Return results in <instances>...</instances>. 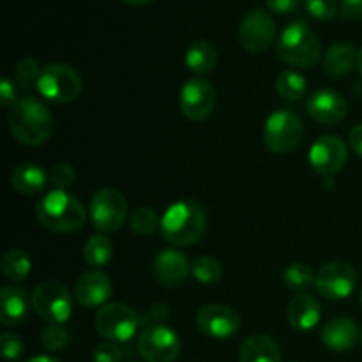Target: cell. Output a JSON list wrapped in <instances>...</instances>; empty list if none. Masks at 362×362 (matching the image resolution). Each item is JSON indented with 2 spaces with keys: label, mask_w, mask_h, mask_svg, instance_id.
Wrapping results in <instances>:
<instances>
[{
  "label": "cell",
  "mask_w": 362,
  "mask_h": 362,
  "mask_svg": "<svg viewBox=\"0 0 362 362\" xmlns=\"http://www.w3.org/2000/svg\"><path fill=\"white\" fill-rule=\"evenodd\" d=\"M7 124L14 140L27 147L46 144L53 133V117L48 106L37 98H21L9 110Z\"/></svg>",
  "instance_id": "cell-1"
},
{
  "label": "cell",
  "mask_w": 362,
  "mask_h": 362,
  "mask_svg": "<svg viewBox=\"0 0 362 362\" xmlns=\"http://www.w3.org/2000/svg\"><path fill=\"white\" fill-rule=\"evenodd\" d=\"M207 230L204 209L191 200H180L170 205L161 218L163 239L179 247H189L202 240Z\"/></svg>",
  "instance_id": "cell-2"
},
{
  "label": "cell",
  "mask_w": 362,
  "mask_h": 362,
  "mask_svg": "<svg viewBox=\"0 0 362 362\" xmlns=\"http://www.w3.org/2000/svg\"><path fill=\"white\" fill-rule=\"evenodd\" d=\"M35 216L39 225L49 232L73 233L85 225L87 211L73 194L62 189H53L37 202Z\"/></svg>",
  "instance_id": "cell-3"
},
{
  "label": "cell",
  "mask_w": 362,
  "mask_h": 362,
  "mask_svg": "<svg viewBox=\"0 0 362 362\" xmlns=\"http://www.w3.org/2000/svg\"><path fill=\"white\" fill-rule=\"evenodd\" d=\"M276 53L286 66L306 69L320 60L322 42L306 21L296 20L286 25L279 34Z\"/></svg>",
  "instance_id": "cell-4"
},
{
  "label": "cell",
  "mask_w": 362,
  "mask_h": 362,
  "mask_svg": "<svg viewBox=\"0 0 362 362\" xmlns=\"http://www.w3.org/2000/svg\"><path fill=\"white\" fill-rule=\"evenodd\" d=\"M35 87L46 101L64 105V103L74 101L80 95L83 83H81V76L73 66L48 64L46 67H42Z\"/></svg>",
  "instance_id": "cell-5"
},
{
  "label": "cell",
  "mask_w": 362,
  "mask_h": 362,
  "mask_svg": "<svg viewBox=\"0 0 362 362\" xmlns=\"http://www.w3.org/2000/svg\"><path fill=\"white\" fill-rule=\"evenodd\" d=\"M95 331L112 343H126L140 329V315L122 303L105 304L94 317Z\"/></svg>",
  "instance_id": "cell-6"
},
{
  "label": "cell",
  "mask_w": 362,
  "mask_h": 362,
  "mask_svg": "<svg viewBox=\"0 0 362 362\" xmlns=\"http://www.w3.org/2000/svg\"><path fill=\"white\" fill-rule=\"evenodd\" d=\"M303 133V120L292 110H276L265 120L264 144L272 154H288L299 145Z\"/></svg>",
  "instance_id": "cell-7"
},
{
  "label": "cell",
  "mask_w": 362,
  "mask_h": 362,
  "mask_svg": "<svg viewBox=\"0 0 362 362\" xmlns=\"http://www.w3.org/2000/svg\"><path fill=\"white\" fill-rule=\"evenodd\" d=\"M32 308L48 324L67 322L73 315V297L71 292L59 281H41L32 292Z\"/></svg>",
  "instance_id": "cell-8"
},
{
  "label": "cell",
  "mask_w": 362,
  "mask_h": 362,
  "mask_svg": "<svg viewBox=\"0 0 362 362\" xmlns=\"http://www.w3.org/2000/svg\"><path fill=\"white\" fill-rule=\"evenodd\" d=\"M88 211L99 232H117L127 219V202L119 189L103 187L92 197Z\"/></svg>",
  "instance_id": "cell-9"
},
{
  "label": "cell",
  "mask_w": 362,
  "mask_h": 362,
  "mask_svg": "<svg viewBox=\"0 0 362 362\" xmlns=\"http://www.w3.org/2000/svg\"><path fill=\"white\" fill-rule=\"evenodd\" d=\"M180 350V338L165 324L145 327L138 336V354L145 362H175Z\"/></svg>",
  "instance_id": "cell-10"
},
{
  "label": "cell",
  "mask_w": 362,
  "mask_h": 362,
  "mask_svg": "<svg viewBox=\"0 0 362 362\" xmlns=\"http://www.w3.org/2000/svg\"><path fill=\"white\" fill-rule=\"evenodd\" d=\"M237 37L246 52L265 53L272 46L276 39V21L271 14L264 9H251L246 16L240 20Z\"/></svg>",
  "instance_id": "cell-11"
},
{
  "label": "cell",
  "mask_w": 362,
  "mask_h": 362,
  "mask_svg": "<svg viewBox=\"0 0 362 362\" xmlns=\"http://www.w3.org/2000/svg\"><path fill=\"white\" fill-rule=\"evenodd\" d=\"M349 159L345 141L336 134H322L310 148V165L324 179H332L341 172Z\"/></svg>",
  "instance_id": "cell-12"
},
{
  "label": "cell",
  "mask_w": 362,
  "mask_h": 362,
  "mask_svg": "<svg viewBox=\"0 0 362 362\" xmlns=\"http://www.w3.org/2000/svg\"><path fill=\"white\" fill-rule=\"evenodd\" d=\"M357 286V274L345 262H329L318 271L315 288L329 300L349 299Z\"/></svg>",
  "instance_id": "cell-13"
},
{
  "label": "cell",
  "mask_w": 362,
  "mask_h": 362,
  "mask_svg": "<svg viewBox=\"0 0 362 362\" xmlns=\"http://www.w3.org/2000/svg\"><path fill=\"white\" fill-rule=\"evenodd\" d=\"M179 106L184 117L194 122L205 120L216 106V90L207 80L202 78H193L186 81L180 88Z\"/></svg>",
  "instance_id": "cell-14"
},
{
  "label": "cell",
  "mask_w": 362,
  "mask_h": 362,
  "mask_svg": "<svg viewBox=\"0 0 362 362\" xmlns=\"http://www.w3.org/2000/svg\"><path fill=\"white\" fill-rule=\"evenodd\" d=\"M197 325L209 338L228 339L240 329V317L228 306L207 304L197 313Z\"/></svg>",
  "instance_id": "cell-15"
},
{
  "label": "cell",
  "mask_w": 362,
  "mask_h": 362,
  "mask_svg": "<svg viewBox=\"0 0 362 362\" xmlns=\"http://www.w3.org/2000/svg\"><path fill=\"white\" fill-rule=\"evenodd\" d=\"M308 113L317 122L334 126L346 119L349 103L339 92L331 90V88H320L311 94L310 101H308Z\"/></svg>",
  "instance_id": "cell-16"
},
{
  "label": "cell",
  "mask_w": 362,
  "mask_h": 362,
  "mask_svg": "<svg viewBox=\"0 0 362 362\" xmlns=\"http://www.w3.org/2000/svg\"><path fill=\"white\" fill-rule=\"evenodd\" d=\"M112 279L99 269L83 272L74 283V297L85 308H101L112 296Z\"/></svg>",
  "instance_id": "cell-17"
},
{
  "label": "cell",
  "mask_w": 362,
  "mask_h": 362,
  "mask_svg": "<svg viewBox=\"0 0 362 362\" xmlns=\"http://www.w3.org/2000/svg\"><path fill=\"white\" fill-rule=\"evenodd\" d=\"M32 297L16 285H6L0 290V322L4 327H14L27 320Z\"/></svg>",
  "instance_id": "cell-18"
},
{
  "label": "cell",
  "mask_w": 362,
  "mask_h": 362,
  "mask_svg": "<svg viewBox=\"0 0 362 362\" xmlns=\"http://www.w3.org/2000/svg\"><path fill=\"white\" fill-rule=\"evenodd\" d=\"M154 276L161 285L179 286L187 279L191 264L186 255L177 250H163L154 258Z\"/></svg>",
  "instance_id": "cell-19"
},
{
  "label": "cell",
  "mask_w": 362,
  "mask_h": 362,
  "mask_svg": "<svg viewBox=\"0 0 362 362\" xmlns=\"http://www.w3.org/2000/svg\"><path fill=\"white\" fill-rule=\"evenodd\" d=\"M361 339L359 329L352 318L346 317H336L325 324L324 331H322V343L325 349L331 352L343 354L352 350Z\"/></svg>",
  "instance_id": "cell-20"
},
{
  "label": "cell",
  "mask_w": 362,
  "mask_h": 362,
  "mask_svg": "<svg viewBox=\"0 0 362 362\" xmlns=\"http://www.w3.org/2000/svg\"><path fill=\"white\" fill-rule=\"evenodd\" d=\"M286 318L296 331H311L313 327H317L322 318V304L318 303L317 297L300 293L290 300L288 308H286Z\"/></svg>",
  "instance_id": "cell-21"
},
{
  "label": "cell",
  "mask_w": 362,
  "mask_h": 362,
  "mask_svg": "<svg viewBox=\"0 0 362 362\" xmlns=\"http://www.w3.org/2000/svg\"><path fill=\"white\" fill-rule=\"evenodd\" d=\"M239 362H283V357L271 336L251 334L240 345Z\"/></svg>",
  "instance_id": "cell-22"
},
{
  "label": "cell",
  "mask_w": 362,
  "mask_h": 362,
  "mask_svg": "<svg viewBox=\"0 0 362 362\" xmlns=\"http://www.w3.org/2000/svg\"><path fill=\"white\" fill-rule=\"evenodd\" d=\"M48 184L45 170L34 163H21L11 172V186L23 197H35L42 193Z\"/></svg>",
  "instance_id": "cell-23"
},
{
  "label": "cell",
  "mask_w": 362,
  "mask_h": 362,
  "mask_svg": "<svg viewBox=\"0 0 362 362\" xmlns=\"http://www.w3.org/2000/svg\"><path fill=\"white\" fill-rule=\"evenodd\" d=\"M357 66V49L346 41L334 42L327 48L324 57V69L331 76H346Z\"/></svg>",
  "instance_id": "cell-24"
},
{
  "label": "cell",
  "mask_w": 362,
  "mask_h": 362,
  "mask_svg": "<svg viewBox=\"0 0 362 362\" xmlns=\"http://www.w3.org/2000/svg\"><path fill=\"white\" fill-rule=\"evenodd\" d=\"M184 60H186V66L191 73L207 74L218 64V49L209 41H194L187 48Z\"/></svg>",
  "instance_id": "cell-25"
},
{
  "label": "cell",
  "mask_w": 362,
  "mask_h": 362,
  "mask_svg": "<svg viewBox=\"0 0 362 362\" xmlns=\"http://www.w3.org/2000/svg\"><path fill=\"white\" fill-rule=\"evenodd\" d=\"M32 262L23 250H9L2 257V272L9 281L21 283L30 276Z\"/></svg>",
  "instance_id": "cell-26"
},
{
  "label": "cell",
  "mask_w": 362,
  "mask_h": 362,
  "mask_svg": "<svg viewBox=\"0 0 362 362\" xmlns=\"http://www.w3.org/2000/svg\"><path fill=\"white\" fill-rule=\"evenodd\" d=\"M113 257V243L106 235H92L83 246V260L90 267H105Z\"/></svg>",
  "instance_id": "cell-27"
},
{
  "label": "cell",
  "mask_w": 362,
  "mask_h": 362,
  "mask_svg": "<svg viewBox=\"0 0 362 362\" xmlns=\"http://www.w3.org/2000/svg\"><path fill=\"white\" fill-rule=\"evenodd\" d=\"M276 90L286 101H299L306 95L308 81L297 71H283L276 80Z\"/></svg>",
  "instance_id": "cell-28"
},
{
  "label": "cell",
  "mask_w": 362,
  "mask_h": 362,
  "mask_svg": "<svg viewBox=\"0 0 362 362\" xmlns=\"http://www.w3.org/2000/svg\"><path fill=\"white\" fill-rule=\"evenodd\" d=\"M315 278L317 276L313 274L310 265L303 264V262L290 264L285 269V272H283V283L292 292H304V290H308L311 285H315Z\"/></svg>",
  "instance_id": "cell-29"
},
{
  "label": "cell",
  "mask_w": 362,
  "mask_h": 362,
  "mask_svg": "<svg viewBox=\"0 0 362 362\" xmlns=\"http://www.w3.org/2000/svg\"><path fill=\"white\" fill-rule=\"evenodd\" d=\"M191 274L202 285H214V283H218L221 279L223 267L219 264V260H216L214 257L202 255V257H197L191 262Z\"/></svg>",
  "instance_id": "cell-30"
},
{
  "label": "cell",
  "mask_w": 362,
  "mask_h": 362,
  "mask_svg": "<svg viewBox=\"0 0 362 362\" xmlns=\"http://www.w3.org/2000/svg\"><path fill=\"white\" fill-rule=\"evenodd\" d=\"M129 226L136 235L148 237L161 228V219L151 207H138L129 214Z\"/></svg>",
  "instance_id": "cell-31"
},
{
  "label": "cell",
  "mask_w": 362,
  "mask_h": 362,
  "mask_svg": "<svg viewBox=\"0 0 362 362\" xmlns=\"http://www.w3.org/2000/svg\"><path fill=\"white\" fill-rule=\"evenodd\" d=\"M41 343L48 352H60L69 343V332L60 324H48L41 332Z\"/></svg>",
  "instance_id": "cell-32"
},
{
  "label": "cell",
  "mask_w": 362,
  "mask_h": 362,
  "mask_svg": "<svg viewBox=\"0 0 362 362\" xmlns=\"http://www.w3.org/2000/svg\"><path fill=\"white\" fill-rule=\"evenodd\" d=\"M304 7L318 21L334 20L341 9L338 0H304Z\"/></svg>",
  "instance_id": "cell-33"
},
{
  "label": "cell",
  "mask_w": 362,
  "mask_h": 362,
  "mask_svg": "<svg viewBox=\"0 0 362 362\" xmlns=\"http://www.w3.org/2000/svg\"><path fill=\"white\" fill-rule=\"evenodd\" d=\"M41 67H39L37 60L34 57H23L20 62L16 64V69H14V80L21 85L23 88H27L30 83H37V78L41 74Z\"/></svg>",
  "instance_id": "cell-34"
},
{
  "label": "cell",
  "mask_w": 362,
  "mask_h": 362,
  "mask_svg": "<svg viewBox=\"0 0 362 362\" xmlns=\"http://www.w3.org/2000/svg\"><path fill=\"white\" fill-rule=\"evenodd\" d=\"M49 180L53 182L55 189L66 191L76 180V172H74L73 165H69V163H57L52 168V173H49Z\"/></svg>",
  "instance_id": "cell-35"
},
{
  "label": "cell",
  "mask_w": 362,
  "mask_h": 362,
  "mask_svg": "<svg viewBox=\"0 0 362 362\" xmlns=\"http://www.w3.org/2000/svg\"><path fill=\"white\" fill-rule=\"evenodd\" d=\"M0 346H2V356L6 361H16L20 359L21 354H23V339L20 338L14 332H4L0 336Z\"/></svg>",
  "instance_id": "cell-36"
},
{
  "label": "cell",
  "mask_w": 362,
  "mask_h": 362,
  "mask_svg": "<svg viewBox=\"0 0 362 362\" xmlns=\"http://www.w3.org/2000/svg\"><path fill=\"white\" fill-rule=\"evenodd\" d=\"M170 317V306L165 303H156L152 304L145 313L140 315V324L144 327H151V325H161L168 320Z\"/></svg>",
  "instance_id": "cell-37"
},
{
  "label": "cell",
  "mask_w": 362,
  "mask_h": 362,
  "mask_svg": "<svg viewBox=\"0 0 362 362\" xmlns=\"http://www.w3.org/2000/svg\"><path fill=\"white\" fill-rule=\"evenodd\" d=\"M124 357L122 349H120L117 343H101L94 349V354H92V359L94 362H120Z\"/></svg>",
  "instance_id": "cell-38"
},
{
  "label": "cell",
  "mask_w": 362,
  "mask_h": 362,
  "mask_svg": "<svg viewBox=\"0 0 362 362\" xmlns=\"http://www.w3.org/2000/svg\"><path fill=\"white\" fill-rule=\"evenodd\" d=\"M16 101V85L9 78H2V81H0V105L4 108H13Z\"/></svg>",
  "instance_id": "cell-39"
},
{
  "label": "cell",
  "mask_w": 362,
  "mask_h": 362,
  "mask_svg": "<svg viewBox=\"0 0 362 362\" xmlns=\"http://www.w3.org/2000/svg\"><path fill=\"white\" fill-rule=\"evenodd\" d=\"M300 0H265V6L269 7V11L276 14H290L293 11H297Z\"/></svg>",
  "instance_id": "cell-40"
},
{
  "label": "cell",
  "mask_w": 362,
  "mask_h": 362,
  "mask_svg": "<svg viewBox=\"0 0 362 362\" xmlns=\"http://www.w3.org/2000/svg\"><path fill=\"white\" fill-rule=\"evenodd\" d=\"M339 11L345 20H362V0H341Z\"/></svg>",
  "instance_id": "cell-41"
},
{
  "label": "cell",
  "mask_w": 362,
  "mask_h": 362,
  "mask_svg": "<svg viewBox=\"0 0 362 362\" xmlns=\"http://www.w3.org/2000/svg\"><path fill=\"white\" fill-rule=\"evenodd\" d=\"M349 141L352 151L356 152L359 158H362V122L352 127V131H350L349 134Z\"/></svg>",
  "instance_id": "cell-42"
},
{
  "label": "cell",
  "mask_w": 362,
  "mask_h": 362,
  "mask_svg": "<svg viewBox=\"0 0 362 362\" xmlns=\"http://www.w3.org/2000/svg\"><path fill=\"white\" fill-rule=\"evenodd\" d=\"M25 362H60V361L52 356H35V357H30V359Z\"/></svg>",
  "instance_id": "cell-43"
},
{
  "label": "cell",
  "mask_w": 362,
  "mask_h": 362,
  "mask_svg": "<svg viewBox=\"0 0 362 362\" xmlns=\"http://www.w3.org/2000/svg\"><path fill=\"white\" fill-rule=\"evenodd\" d=\"M120 2L127 4V6L138 7V6H147V4H151L152 0H120Z\"/></svg>",
  "instance_id": "cell-44"
},
{
  "label": "cell",
  "mask_w": 362,
  "mask_h": 362,
  "mask_svg": "<svg viewBox=\"0 0 362 362\" xmlns=\"http://www.w3.org/2000/svg\"><path fill=\"white\" fill-rule=\"evenodd\" d=\"M357 71H359V74L362 78V48L357 52Z\"/></svg>",
  "instance_id": "cell-45"
},
{
  "label": "cell",
  "mask_w": 362,
  "mask_h": 362,
  "mask_svg": "<svg viewBox=\"0 0 362 362\" xmlns=\"http://www.w3.org/2000/svg\"><path fill=\"white\" fill-rule=\"evenodd\" d=\"M359 303H361V306H362V290H361V296H359Z\"/></svg>",
  "instance_id": "cell-46"
},
{
  "label": "cell",
  "mask_w": 362,
  "mask_h": 362,
  "mask_svg": "<svg viewBox=\"0 0 362 362\" xmlns=\"http://www.w3.org/2000/svg\"><path fill=\"white\" fill-rule=\"evenodd\" d=\"M361 343H362V331H361Z\"/></svg>",
  "instance_id": "cell-47"
},
{
  "label": "cell",
  "mask_w": 362,
  "mask_h": 362,
  "mask_svg": "<svg viewBox=\"0 0 362 362\" xmlns=\"http://www.w3.org/2000/svg\"><path fill=\"white\" fill-rule=\"evenodd\" d=\"M292 362H293V361H292Z\"/></svg>",
  "instance_id": "cell-48"
}]
</instances>
